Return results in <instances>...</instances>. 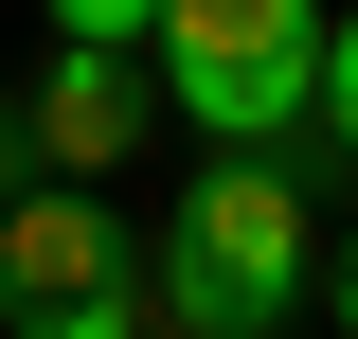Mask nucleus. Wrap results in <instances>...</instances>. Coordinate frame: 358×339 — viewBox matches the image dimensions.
I'll list each match as a JSON object with an SVG mask.
<instances>
[{"label": "nucleus", "mask_w": 358, "mask_h": 339, "mask_svg": "<svg viewBox=\"0 0 358 339\" xmlns=\"http://www.w3.org/2000/svg\"><path fill=\"white\" fill-rule=\"evenodd\" d=\"M322 303V214L305 161H197L162 214V339H268Z\"/></svg>", "instance_id": "nucleus-1"}, {"label": "nucleus", "mask_w": 358, "mask_h": 339, "mask_svg": "<svg viewBox=\"0 0 358 339\" xmlns=\"http://www.w3.org/2000/svg\"><path fill=\"white\" fill-rule=\"evenodd\" d=\"M322 54H341V18H305V0H162V107L215 161H305Z\"/></svg>", "instance_id": "nucleus-2"}, {"label": "nucleus", "mask_w": 358, "mask_h": 339, "mask_svg": "<svg viewBox=\"0 0 358 339\" xmlns=\"http://www.w3.org/2000/svg\"><path fill=\"white\" fill-rule=\"evenodd\" d=\"M0 339H162V232H126L108 197L0 214Z\"/></svg>", "instance_id": "nucleus-3"}, {"label": "nucleus", "mask_w": 358, "mask_h": 339, "mask_svg": "<svg viewBox=\"0 0 358 339\" xmlns=\"http://www.w3.org/2000/svg\"><path fill=\"white\" fill-rule=\"evenodd\" d=\"M143 126H179V107H162V54H72V36H54V72H36V161H54V197H108V179L143 161Z\"/></svg>", "instance_id": "nucleus-4"}, {"label": "nucleus", "mask_w": 358, "mask_h": 339, "mask_svg": "<svg viewBox=\"0 0 358 339\" xmlns=\"http://www.w3.org/2000/svg\"><path fill=\"white\" fill-rule=\"evenodd\" d=\"M54 161H36V89H0V214H36Z\"/></svg>", "instance_id": "nucleus-5"}, {"label": "nucleus", "mask_w": 358, "mask_h": 339, "mask_svg": "<svg viewBox=\"0 0 358 339\" xmlns=\"http://www.w3.org/2000/svg\"><path fill=\"white\" fill-rule=\"evenodd\" d=\"M322 143L358 161V18H341V54H322Z\"/></svg>", "instance_id": "nucleus-6"}, {"label": "nucleus", "mask_w": 358, "mask_h": 339, "mask_svg": "<svg viewBox=\"0 0 358 339\" xmlns=\"http://www.w3.org/2000/svg\"><path fill=\"white\" fill-rule=\"evenodd\" d=\"M322 322L358 339V232H341V250H322Z\"/></svg>", "instance_id": "nucleus-7"}]
</instances>
